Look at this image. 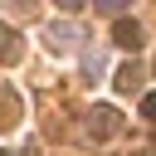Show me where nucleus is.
<instances>
[{
    "mask_svg": "<svg viewBox=\"0 0 156 156\" xmlns=\"http://www.w3.org/2000/svg\"><path fill=\"white\" fill-rule=\"evenodd\" d=\"M117 127H122V112H117V107L98 102V107L88 112V136H93V141H107V136H112Z\"/></svg>",
    "mask_w": 156,
    "mask_h": 156,
    "instance_id": "obj_1",
    "label": "nucleus"
},
{
    "mask_svg": "<svg viewBox=\"0 0 156 156\" xmlns=\"http://www.w3.org/2000/svg\"><path fill=\"white\" fill-rule=\"evenodd\" d=\"M141 39H146V34H141V24H136V20H112V44H117V49L136 54V49H141Z\"/></svg>",
    "mask_w": 156,
    "mask_h": 156,
    "instance_id": "obj_2",
    "label": "nucleus"
},
{
    "mask_svg": "<svg viewBox=\"0 0 156 156\" xmlns=\"http://www.w3.org/2000/svg\"><path fill=\"white\" fill-rule=\"evenodd\" d=\"M20 54H24L20 34H15L10 24H0V63H20Z\"/></svg>",
    "mask_w": 156,
    "mask_h": 156,
    "instance_id": "obj_3",
    "label": "nucleus"
},
{
    "mask_svg": "<svg viewBox=\"0 0 156 156\" xmlns=\"http://www.w3.org/2000/svg\"><path fill=\"white\" fill-rule=\"evenodd\" d=\"M112 83H117V93H136V88H141V68H136V63H122Z\"/></svg>",
    "mask_w": 156,
    "mask_h": 156,
    "instance_id": "obj_4",
    "label": "nucleus"
},
{
    "mask_svg": "<svg viewBox=\"0 0 156 156\" xmlns=\"http://www.w3.org/2000/svg\"><path fill=\"white\" fill-rule=\"evenodd\" d=\"M73 34H78L73 24H49V44H54V49H68V44H73Z\"/></svg>",
    "mask_w": 156,
    "mask_h": 156,
    "instance_id": "obj_5",
    "label": "nucleus"
},
{
    "mask_svg": "<svg viewBox=\"0 0 156 156\" xmlns=\"http://www.w3.org/2000/svg\"><path fill=\"white\" fill-rule=\"evenodd\" d=\"M15 127V93H0V132Z\"/></svg>",
    "mask_w": 156,
    "mask_h": 156,
    "instance_id": "obj_6",
    "label": "nucleus"
},
{
    "mask_svg": "<svg viewBox=\"0 0 156 156\" xmlns=\"http://www.w3.org/2000/svg\"><path fill=\"white\" fill-rule=\"evenodd\" d=\"M93 5H98V10H102V15H112V20H117V15H122V10H127V5H132V0H93Z\"/></svg>",
    "mask_w": 156,
    "mask_h": 156,
    "instance_id": "obj_7",
    "label": "nucleus"
},
{
    "mask_svg": "<svg viewBox=\"0 0 156 156\" xmlns=\"http://www.w3.org/2000/svg\"><path fill=\"white\" fill-rule=\"evenodd\" d=\"M141 117H151V122H156V93H146V98H141Z\"/></svg>",
    "mask_w": 156,
    "mask_h": 156,
    "instance_id": "obj_8",
    "label": "nucleus"
},
{
    "mask_svg": "<svg viewBox=\"0 0 156 156\" xmlns=\"http://www.w3.org/2000/svg\"><path fill=\"white\" fill-rule=\"evenodd\" d=\"M54 5H58V10H83L88 0H54Z\"/></svg>",
    "mask_w": 156,
    "mask_h": 156,
    "instance_id": "obj_9",
    "label": "nucleus"
},
{
    "mask_svg": "<svg viewBox=\"0 0 156 156\" xmlns=\"http://www.w3.org/2000/svg\"><path fill=\"white\" fill-rule=\"evenodd\" d=\"M0 156H5V151H0Z\"/></svg>",
    "mask_w": 156,
    "mask_h": 156,
    "instance_id": "obj_10",
    "label": "nucleus"
}]
</instances>
